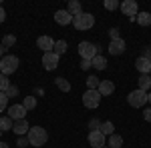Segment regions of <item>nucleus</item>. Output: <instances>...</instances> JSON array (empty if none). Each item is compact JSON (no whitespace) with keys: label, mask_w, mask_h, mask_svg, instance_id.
I'll use <instances>...</instances> for the list:
<instances>
[{"label":"nucleus","mask_w":151,"mask_h":148,"mask_svg":"<svg viewBox=\"0 0 151 148\" xmlns=\"http://www.w3.org/2000/svg\"><path fill=\"white\" fill-rule=\"evenodd\" d=\"M4 18H6V12H4V8L0 6V24L4 22Z\"/></svg>","instance_id":"39"},{"label":"nucleus","mask_w":151,"mask_h":148,"mask_svg":"<svg viewBox=\"0 0 151 148\" xmlns=\"http://www.w3.org/2000/svg\"><path fill=\"white\" fill-rule=\"evenodd\" d=\"M135 66H137V70H139L141 74H149V72H151V62L145 56H139V58H137Z\"/></svg>","instance_id":"16"},{"label":"nucleus","mask_w":151,"mask_h":148,"mask_svg":"<svg viewBox=\"0 0 151 148\" xmlns=\"http://www.w3.org/2000/svg\"><path fill=\"white\" fill-rule=\"evenodd\" d=\"M103 6L107 8V10H115V8H119L121 4H119L117 0H105V2H103Z\"/></svg>","instance_id":"30"},{"label":"nucleus","mask_w":151,"mask_h":148,"mask_svg":"<svg viewBox=\"0 0 151 148\" xmlns=\"http://www.w3.org/2000/svg\"><path fill=\"white\" fill-rule=\"evenodd\" d=\"M143 56H145V58H147V60L151 62V48H145V52H143Z\"/></svg>","instance_id":"38"},{"label":"nucleus","mask_w":151,"mask_h":148,"mask_svg":"<svg viewBox=\"0 0 151 148\" xmlns=\"http://www.w3.org/2000/svg\"><path fill=\"white\" fill-rule=\"evenodd\" d=\"M14 44H16V36H12V34H6V36H4V40H2V46H4V48L14 46Z\"/></svg>","instance_id":"29"},{"label":"nucleus","mask_w":151,"mask_h":148,"mask_svg":"<svg viewBox=\"0 0 151 148\" xmlns=\"http://www.w3.org/2000/svg\"><path fill=\"white\" fill-rule=\"evenodd\" d=\"M22 106L26 108V110H32V108L36 106V98L35 96H26V98L22 100Z\"/></svg>","instance_id":"26"},{"label":"nucleus","mask_w":151,"mask_h":148,"mask_svg":"<svg viewBox=\"0 0 151 148\" xmlns=\"http://www.w3.org/2000/svg\"><path fill=\"white\" fill-rule=\"evenodd\" d=\"M16 68H18V58L14 56V54H6L0 60V74L8 76L12 72H16Z\"/></svg>","instance_id":"3"},{"label":"nucleus","mask_w":151,"mask_h":148,"mask_svg":"<svg viewBox=\"0 0 151 148\" xmlns=\"http://www.w3.org/2000/svg\"><path fill=\"white\" fill-rule=\"evenodd\" d=\"M73 26L77 30H91L95 26V16L91 12H83L79 16H73Z\"/></svg>","instance_id":"2"},{"label":"nucleus","mask_w":151,"mask_h":148,"mask_svg":"<svg viewBox=\"0 0 151 148\" xmlns=\"http://www.w3.org/2000/svg\"><path fill=\"white\" fill-rule=\"evenodd\" d=\"M36 46H38L42 52H52V50H55V40H52L50 36H38Z\"/></svg>","instance_id":"11"},{"label":"nucleus","mask_w":151,"mask_h":148,"mask_svg":"<svg viewBox=\"0 0 151 148\" xmlns=\"http://www.w3.org/2000/svg\"><path fill=\"white\" fill-rule=\"evenodd\" d=\"M91 66H93V64H91V60H83V62H81V68H83V70L91 68Z\"/></svg>","instance_id":"37"},{"label":"nucleus","mask_w":151,"mask_h":148,"mask_svg":"<svg viewBox=\"0 0 151 148\" xmlns=\"http://www.w3.org/2000/svg\"><path fill=\"white\" fill-rule=\"evenodd\" d=\"M4 50H6V48H4V46H2V42H0V60H2V58H4Z\"/></svg>","instance_id":"40"},{"label":"nucleus","mask_w":151,"mask_h":148,"mask_svg":"<svg viewBox=\"0 0 151 148\" xmlns=\"http://www.w3.org/2000/svg\"><path fill=\"white\" fill-rule=\"evenodd\" d=\"M57 86H58V90H63V92H69L70 90V84H69V80H67V78H57Z\"/></svg>","instance_id":"27"},{"label":"nucleus","mask_w":151,"mask_h":148,"mask_svg":"<svg viewBox=\"0 0 151 148\" xmlns=\"http://www.w3.org/2000/svg\"><path fill=\"white\" fill-rule=\"evenodd\" d=\"M12 130H14L18 136H24V134H28L30 126H28V122H26V118H22V120H14V126H12Z\"/></svg>","instance_id":"15"},{"label":"nucleus","mask_w":151,"mask_h":148,"mask_svg":"<svg viewBox=\"0 0 151 148\" xmlns=\"http://www.w3.org/2000/svg\"><path fill=\"white\" fill-rule=\"evenodd\" d=\"M103 148H109V146H103Z\"/></svg>","instance_id":"43"},{"label":"nucleus","mask_w":151,"mask_h":148,"mask_svg":"<svg viewBox=\"0 0 151 148\" xmlns=\"http://www.w3.org/2000/svg\"><path fill=\"white\" fill-rule=\"evenodd\" d=\"M26 138H28L30 146H42V144H47V140H48V132L45 128H40V126H32L28 130Z\"/></svg>","instance_id":"1"},{"label":"nucleus","mask_w":151,"mask_h":148,"mask_svg":"<svg viewBox=\"0 0 151 148\" xmlns=\"http://www.w3.org/2000/svg\"><path fill=\"white\" fill-rule=\"evenodd\" d=\"M109 52H111L113 56L123 54V52H125V40H123V38H119V40H111V44H109Z\"/></svg>","instance_id":"13"},{"label":"nucleus","mask_w":151,"mask_h":148,"mask_svg":"<svg viewBox=\"0 0 151 148\" xmlns=\"http://www.w3.org/2000/svg\"><path fill=\"white\" fill-rule=\"evenodd\" d=\"M83 104H85L87 108L95 110V108L101 104V94H99V90H87L83 94Z\"/></svg>","instance_id":"5"},{"label":"nucleus","mask_w":151,"mask_h":148,"mask_svg":"<svg viewBox=\"0 0 151 148\" xmlns=\"http://www.w3.org/2000/svg\"><path fill=\"white\" fill-rule=\"evenodd\" d=\"M67 10L70 12V16H79V14H83V4L79 2V0H70Z\"/></svg>","instance_id":"17"},{"label":"nucleus","mask_w":151,"mask_h":148,"mask_svg":"<svg viewBox=\"0 0 151 148\" xmlns=\"http://www.w3.org/2000/svg\"><path fill=\"white\" fill-rule=\"evenodd\" d=\"M99 94L101 96H111L113 92H115V84L111 82V80H101V84H99Z\"/></svg>","instance_id":"14"},{"label":"nucleus","mask_w":151,"mask_h":148,"mask_svg":"<svg viewBox=\"0 0 151 148\" xmlns=\"http://www.w3.org/2000/svg\"><path fill=\"white\" fill-rule=\"evenodd\" d=\"M121 12L125 14V16H131L133 20H135V16L139 14V8H137V2L135 0H125V2H121Z\"/></svg>","instance_id":"8"},{"label":"nucleus","mask_w":151,"mask_h":148,"mask_svg":"<svg viewBox=\"0 0 151 148\" xmlns=\"http://www.w3.org/2000/svg\"><path fill=\"white\" fill-rule=\"evenodd\" d=\"M147 96H149V102H151V92H147Z\"/></svg>","instance_id":"42"},{"label":"nucleus","mask_w":151,"mask_h":148,"mask_svg":"<svg viewBox=\"0 0 151 148\" xmlns=\"http://www.w3.org/2000/svg\"><path fill=\"white\" fill-rule=\"evenodd\" d=\"M79 54L83 56V60H93V58L99 54V48H97L93 42H81V44H79Z\"/></svg>","instance_id":"6"},{"label":"nucleus","mask_w":151,"mask_h":148,"mask_svg":"<svg viewBox=\"0 0 151 148\" xmlns=\"http://www.w3.org/2000/svg\"><path fill=\"white\" fill-rule=\"evenodd\" d=\"M149 76H151V72H149Z\"/></svg>","instance_id":"44"},{"label":"nucleus","mask_w":151,"mask_h":148,"mask_svg":"<svg viewBox=\"0 0 151 148\" xmlns=\"http://www.w3.org/2000/svg\"><path fill=\"white\" fill-rule=\"evenodd\" d=\"M6 96H8V98H14V96H18V88H16V86H12V84H10V88L6 90Z\"/></svg>","instance_id":"33"},{"label":"nucleus","mask_w":151,"mask_h":148,"mask_svg":"<svg viewBox=\"0 0 151 148\" xmlns=\"http://www.w3.org/2000/svg\"><path fill=\"white\" fill-rule=\"evenodd\" d=\"M89 144L93 148H103V146H107V136L101 130H91L89 132Z\"/></svg>","instance_id":"7"},{"label":"nucleus","mask_w":151,"mask_h":148,"mask_svg":"<svg viewBox=\"0 0 151 148\" xmlns=\"http://www.w3.org/2000/svg\"><path fill=\"white\" fill-rule=\"evenodd\" d=\"M26 108H24L22 104H12L10 108H8V116H10L12 120H22L24 116H26Z\"/></svg>","instance_id":"10"},{"label":"nucleus","mask_w":151,"mask_h":148,"mask_svg":"<svg viewBox=\"0 0 151 148\" xmlns=\"http://www.w3.org/2000/svg\"><path fill=\"white\" fill-rule=\"evenodd\" d=\"M6 102H8L6 92H0V112H4V110H6Z\"/></svg>","instance_id":"31"},{"label":"nucleus","mask_w":151,"mask_h":148,"mask_svg":"<svg viewBox=\"0 0 151 148\" xmlns=\"http://www.w3.org/2000/svg\"><path fill=\"white\" fill-rule=\"evenodd\" d=\"M12 126H14V122H12V118L10 116H2L0 118V130H12Z\"/></svg>","instance_id":"22"},{"label":"nucleus","mask_w":151,"mask_h":148,"mask_svg":"<svg viewBox=\"0 0 151 148\" xmlns=\"http://www.w3.org/2000/svg\"><path fill=\"white\" fill-rule=\"evenodd\" d=\"M0 148H8V144L6 142H0Z\"/></svg>","instance_id":"41"},{"label":"nucleus","mask_w":151,"mask_h":148,"mask_svg":"<svg viewBox=\"0 0 151 148\" xmlns=\"http://www.w3.org/2000/svg\"><path fill=\"white\" fill-rule=\"evenodd\" d=\"M135 20H137L139 26H149L151 24V14L149 12H139V14L135 16Z\"/></svg>","instance_id":"18"},{"label":"nucleus","mask_w":151,"mask_h":148,"mask_svg":"<svg viewBox=\"0 0 151 148\" xmlns=\"http://www.w3.org/2000/svg\"><path fill=\"white\" fill-rule=\"evenodd\" d=\"M107 146L109 148H121L123 146V138L119 136V134H111L109 140H107Z\"/></svg>","instance_id":"19"},{"label":"nucleus","mask_w":151,"mask_h":148,"mask_svg":"<svg viewBox=\"0 0 151 148\" xmlns=\"http://www.w3.org/2000/svg\"><path fill=\"white\" fill-rule=\"evenodd\" d=\"M143 118H145L147 122H151V108H145V110H143Z\"/></svg>","instance_id":"36"},{"label":"nucleus","mask_w":151,"mask_h":148,"mask_svg":"<svg viewBox=\"0 0 151 148\" xmlns=\"http://www.w3.org/2000/svg\"><path fill=\"white\" fill-rule=\"evenodd\" d=\"M16 144H18V148L30 146V142H28V138H24V136H18V140H16Z\"/></svg>","instance_id":"32"},{"label":"nucleus","mask_w":151,"mask_h":148,"mask_svg":"<svg viewBox=\"0 0 151 148\" xmlns=\"http://www.w3.org/2000/svg\"><path fill=\"white\" fill-rule=\"evenodd\" d=\"M8 88H10V80H8V76L0 74V92H6Z\"/></svg>","instance_id":"28"},{"label":"nucleus","mask_w":151,"mask_h":148,"mask_svg":"<svg viewBox=\"0 0 151 148\" xmlns=\"http://www.w3.org/2000/svg\"><path fill=\"white\" fill-rule=\"evenodd\" d=\"M149 88H151V76L149 74H141L139 76V90L147 92Z\"/></svg>","instance_id":"20"},{"label":"nucleus","mask_w":151,"mask_h":148,"mask_svg":"<svg viewBox=\"0 0 151 148\" xmlns=\"http://www.w3.org/2000/svg\"><path fill=\"white\" fill-rule=\"evenodd\" d=\"M99 84H101V80L97 78V76H89L87 78V90H97Z\"/></svg>","instance_id":"24"},{"label":"nucleus","mask_w":151,"mask_h":148,"mask_svg":"<svg viewBox=\"0 0 151 148\" xmlns=\"http://www.w3.org/2000/svg\"><path fill=\"white\" fill-rule=\"evenodd\" d=\"M91 64H93V68H97V70H105L107 68V60H105L101 54H97V56L91 60Z\"/></svg>","instance_id":"21"},{"label":"nucleus","mask_w":151,"mask_h":148,"mask_svg":"<svg viewBox=\"0 0 151 148\" xmlns=\"http://www.w3.org/2000/svg\"><path fill=\"white\" fill-rule=\"evenodd\" d=\"M55 22L60 24V26H67V24L73 22V16H70L69 10H57L55 12Z\"/></svg>","instance_id":"12"},{"label":"nucleus","mask_w":151,"mask_h":148,"mask_svg":"<svg viewBox=\"0 0 151 148\" xmlns=\"http://www.w3.org/2000/svg\"><path fill=\"white\" fill-rule=\"evenodd\" d=\"M58 54H55V52H45L42 54V64H45V68L47 70H55L58 66Z\"/></svg>","instance_id":"9"},{"label":"nucleus","mask_w":151,"mask_h":148,"mask_svg":"<svg viewBox=\"0 0 151 148\" xmlns=\"http://www.w3.org/2000/svg\"><path fill=\"white\" fill-rule=\"evenodd\" d=\"M113 130H115V126H113V122H111V120H107V122H103V124H101V132H103L105 136H107V134L111 136V134H113Z\"/></svg>","instance_id":"25"},{"label":"nucleus","mask_w":151,"mask_h":148,"mask_svg":"<svg viewBox=\"0 0 151 148\" xmlns=\"http://www.w3.org/2000/svg\"><path fill=\"white\" fill-rule=\"evenodd\" d=\"M89 126H91V128H93V130H101V122H99V120H97V118H93V120H91V122H89Z\"/></svg>","instance_id":"34"},{"label":"nucleus","mask_w":151,"mask_h":148,"mask_svg":"<svg viewBox=\"0 0 151 148\" xmlns=\"http://www.w3.org/2000/svg\"><path fill=\"white\" fill-rule=\"evenodd\" d=\"M109 34H111V40H119V38H121L117 28H111V30H109Z\"/></svg>","instance_id":"35"},{"label":"nucleus","mask_w":151,"mask_h":148,"mask_svg":"<svg viewBox=\"0 0 151 148\" xmlns=\"http://www.w3.org/2000/svg\"><path fill=\"white\" fill-rule=\"evenodd\" d=\"M127 102L133 106V108H141V106H145V104L149 102V96H147V92H143V90H133V92H129V96H127Z\"/></svg>","instance_id":"4"},{"label":"nucleus","mask_w":151,"mask_h":148,"mask_svg":"<svg viewBox=\"0 0 151 148\" xmlns=\"http://www.w3.org/2000/svg\"><path fill=\"white\" fill-rule=\"evenodd\" d=\"M52 52H55V54H58V56H60V54H65V52H67V42H65V40H57V42H55V50H52Z\"/></svg>","instance_id":"23"}]
</instances>
